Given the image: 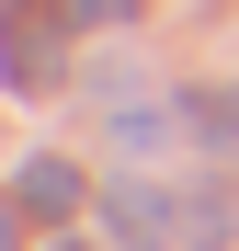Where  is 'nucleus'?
Here are the masks:
<instances>
[{
  "mask_svg": "<svg viewBox=\"0 0 239 251\" xmlns=\"http://www.w3.org/2000/svg\"><path fill=\"white\" fill-rule=\"evenodd\" d=\"M137 0H68V23H126Z\"/></svg>",
  "mask_w": 239,
  "mask_h": 251,
  "instance_id": "7ed1b4c3",
  "label": "nucleus"
},
{
  "mask_svg": "<svg viewBox=\"0 0 239 251\" xmlns=\"http://www.w3.org/2000/svg\"><path fill=\"white\" fill-rule=\"evenodd\" d=\"M23 205H34V217H68V205H80V172H68V160H34V172H23Z\"/></svg>",
  "mask_w": 239,
  "mask_h": 251,
  "instance_id": "f03ea898",
  "label": "nucleus"
},
{
  "mask_svg": "<svg viewBox=\"0 0 239 251\" xmlns=\"http://www.w3.org/2000/svg\"><path fill=\"white\" fill-rule=\"evenodd\" d=\"M103 217L126 228V240H159V228H171V205H159L148 183H103Z\"/></svg>",
  "mask_w": 239,
  "mask_h": 251,
  "instance_id": "f257e3e1",
  "label": "nucleus"
},
{
  "mask_svg": "<svg viewBox=\"0 0 239 251\" xmlns=\"http://www.w3.org/2000/svg\"><path fill=\"white\" fill-rule=\"evenodd\" d=\"M0 251H12V205H0Z\"/></svg>",
  "mask_w": 239,
  "mask_h": 251,
  "instance_id": "20e7f679",
  "label": "nucleus"
}]
</instances>
